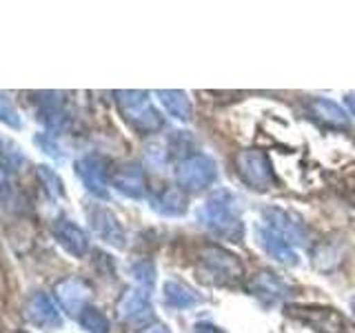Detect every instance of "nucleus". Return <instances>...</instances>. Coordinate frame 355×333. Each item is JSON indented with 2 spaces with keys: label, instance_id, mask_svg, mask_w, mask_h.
Returning a JSON list of instances; mask_svg holds the SVG:
<instances>
[{
  "label": "nucleus",
  "instance_id": "nucleus-1",
  "mask_svg": "<svg viewBox=\"0 0 355 333\" xmlns=\"http://www.w3.org/2000/svg\"><path fill=\"white\" fill-rule=\"evenodd\" d=\"M196 218L200 227H205L222 240L242 242L244 238L242 200L229 189H216L198 209Z\"/></svg>",
  "mask_w": 355,
  "mask_h": 333
},
{
  "label": "nucleus",
  "instance_id": "nucleus-2",
  "mask_svg": "<svg viewBox=\"0 0 355 333\" xmlns=\"http://www.w3.org/2000/svg\"><path fill=\"white\" fill-rule=\"evenodd\" d=\"M198 271L202 275V280L218 287L236 284L244 278V266L238 255L227 251L225 247H218V244H205L200 249Z\"/></svg>",
  "mask_w": 355,
  "mask_h": 333
},
{
  "label": "nucleus",
  "instance_id": "nucleus-3",
  "mask_svg": "<svg viewBox=\"0 0 355 333\" xmlns=\"http://www.w3.org/2000/svg\"><path fill=\"white\" fill-rule=\"evenodd\" d=\"M116 103L122 118L138 133H155L164 127V118L147 92H116Z\"/></svg>",
  "mask_w": 355,
  "mask_h": 333
},
{
  "label": "nucleus",
  "instance_id": "nucleus-4",
  "mask_svg": "<svg viewBox=\"0 0 355 333\" xmlns=\"http://www.w3.org/2000/svg\"><path fill=\"white\" fill-rule=\"evenodd\" d=\"M218 180V164L207 153H193L182 158L175 169V182L182 191H205Z\"/></svg>",
  "mask_w": 355,
  "mask_h": 333
},
{
  "label": "nucleus",
  "instance_id": "nucleus-5",
  "mask_svg": "<svg viewBox=\"0 0 355 333\" xmlns=\"http://www.w3.org/2000/svg\"><path fill=\"white\" fill-rule=\"evenodd\" d=\"M286 314L304 322L315 333H355V327L344 318L340 311L331 307H306V305H288Z\"/></svg>",
  "mask_w": 355,
  "mask_h": 333
},
{
  "label": "nucleus",
  "instance_id": "nucleus-6",
  "mask_svg": "<svg viewBox=\"0 0 355 333\" xmlns=\"http://www.w3.org/2000/svg\"><path fill=\"white\" fill-rule=\"evenodd\" d=\"M116 316L122 325H129L133 329H147L153 322V305L151 291L138 284L129 287L116 302Z\"/></svg>",
  "mask_w": 355,
  "mask_h": 333
},
{
  "label": "nucleus",
  "instance_id": "nucleus-7",
  "mask_svg": "<svg viewBox=\"0 0 355 333\" xmlns=\"http://www.w3.org/2000/svg\"><path fill=\"white\" fill-rule=\"evenodd\" d=\"M236 169L244 185L255 191H266L275 185V173L269 155L260 149H242L236 155Z\"/></svg>",
  "mask_w": 355,
  "mask_h": 333
},
{
  "label": "nucleus",
  "instance_id": "nucleus-8",
  "mask_svg": "<svg viewBox=\"0 0 355 333\" xmlns=\"http://www.w3.org/2000/svg\"><path fill=\"white\" fill-rule=\"evenodd\" d=\"M76 176L96 198H109V160L100 153H85L76 160Z\"/></svg>",
  "mask_w": 355,
  "mask_h": 333
},
{
  "label": "nucleus",
  "instance_id": "nucleus-9",
  "mask_svg": "<svg viewBox=\"0 0 355 333\" xmlns=\"http://www.w3.org/2000/svg\"><path fill=\"white\" fill-rule=\"evenodd\" d=\"M22 316H25L29 325L44 329V331H53L62 327V311H60L58 300L42 291L31 293L27 298L25 307H22Z\"/></svg>",
  "mask_w": 355,
  "mask_h": 333
},
{
  "label": "nucleus",
  "instance_id": "nucleus-10",
  "mask_svg": "<svg viewBox=\"0 0 355 333\" xmlns=\"http://www.w3.org/2000/svg\"><path fill=\"white\" fill-rule=\"evenodd\" d=\"M262 222L266 229H271L280 238H284L288 244H293V247L306 242L309 229L295 214H291V211H284L277 207H266V209H262Z\"/></svg>",
  "mask_w": 355,
  "mask_h": 333
},
{
  "label": "nucleus",
  "instance_id": "nucleus-11",
  "mask_svg": "<svg viewBox=\"0 0 355 333\" xmlns=\"http://www.w3.org/2000/svg\"><path fill=\"white\" fill-rule=\"evenodd\" d=\"M87 218H89V227L96 233V236L111 244V247L122 249L127 244V233L118 222V218L111 214V211L103 205H92L87 209Z\"/></svg>",
  "mask_w": 355,
  "mask_h": 333
},
{
  "label": "nucleus",
  "instance_id": "nucleus-12",
  "mask_svg": "<svg viewBox=\"0 0 355 333\" xmlns=\"http://www.w3.org/2000/svg\"><path fill=\"white\" fill-rule=\"evenodd\" d=\"M51 231L60 247L69 255H73V258H85L89 253V236L71 218H67V216L55 218L51 225Z\"/></svg>",
  "mask_w": 355,
  "mask_h": 333
},
{
  "label": "nucleus",
  "instance_id": "nucleus-13",
  "mask_svg": "<svg viewBox=\"0 0 355 333\" xmlns=\"http://www.w3.org/2000/svg\"><path fill=\"white\" fill-rule=\"evenodd\" d=\"M55 293V300H58V305L67 311L69 316L78 318L83 314V311L89 307V298H92V289L85 280L80 278H64L53 289Z\"/></svg>",
  "mask_w": 355,
  "mask_h": 333
},
{
  "label": "nucleus",
  "instance_id": "nucleus-14",
  "mask_svg": "<svg viewBox=\"0 0 355 333\" xmlns=\"http://www.w3.org/2000/svg\"><path fill=\"white\" fill-rule=\"evenodd\" d=\"M247 291L253 298H258L262 305L273 307L288 298V284L273 271H260L249 280Z\"/></svg>",
  "mask_w": 355,
  "mask_h": 333
},
{
  "label": "nucleus",
  "instance_id": "nucleus-15",
  "mask_svg": "<svg viewBox=\"0 0 355 333\" xmlns=\"http://www.w3.org/2000/svg\"><path fill=\"white\" fill-rule=\"evenodd\" d=\"M109 185L125 198H131V200L147 198V178H144V171L140 164L120 166V169L111 173Z\"/></svg>",
  "mask_w": 355,
  "mask_h": 333
},
{
  "label": "nucleus",
  "instance_id": "nucleus-16",
  "mask_svg": "<svg viewBox=\"0 0 355 333\" xmlns=\"http://www.w3.org/2000/svg\"><path fill=\"white\" fill-rule=\"evenodd\" d=\"M38 118L44 127L49 129V133H60L69 118L64 111V98L60 92H42L38 94Z\"/></svg>",
  "mask_w": 355,
  "mask_h": 333
},
{
  "label": "nucleus",
  "instance_id": "nucleus-17",
  "mask_svg": "<svg viewBox=\"0 0 355 333\" xmlns=\"http://www.w3.org/2000/svg\"><path fill=\"white\" fill-rule=\"evenodd\" d=\"M149 203L151 209L155 214H160L164 218H178V216H184L187 214V196L180 187H171V185H164L160 191L149 194Z\"/></svg>",
  "mask_w": 355,
  "mask_h": 333
},
{
  "label": "nucleus",
  "instance_id": "nucleus-18",
  "mask_svg": "<svg viewBox=\"0 0 355 333\" xmlns=\"http://www.w3.org/2000/svg\"><path fill=\"white\" fill-rule=\"evenodd\" d=\"M258 242H260V247L266 251V255H271V258L277 262L288 264V266H295L300 262V255H297L293 244H288L284 238H280L271 229H266L264 225L258 227Z\"/></svg>",
  "mask_w": 355,
  "mask_h": 333
},
{
  "label": "nucleus",
  "instance_id": "nucleus-19",
  "mask_svg": "<svg viewBox=\"0 0 355 333\" xmlns=\"http://www.w3.org/2000/svg\"><path fill=\"white\" fill-rule=\"evenodd\" d=\"M344 255H347V247L340 238H329L318 242L313 251H311V262L318 271H333L342 264Z\"/></svg>",
  "mask_w": 355,
  "mask_h": 333
},
{
  "label": "nucleus",
  "instance_id": "nucleus-20",
  "mask_svg": "<svg viewBox=\"0 0 355 333\" xmlns=\"http://www.w3.org/2000/svg\"><path fill=\"white\" fill-rule=\"evenodd\" d=\"M162 300L166 307L171 309H193L202 302V296H200L191 284H187L182 280H166L162 284Z\"/></svg>",
  "mask_w": 355,
  "mask_h": 333
},
{
  "label": "nucleus",
  "instance_id": "nucleus-21",
  "mask_svg": "<svg viewBox=\"0 0 355 333\" xmlns=\"http://www.w3.org/2000/svg\"><path fill=\"white\" fill-rule=\"evenodd\" d=\"M309 109L318 122H322L324 127L333 129H349V116L338 103H333L329 98H313L309 103Z\"/></svg>",
  "mask_w": 355,
  "mask_h": 333
},
{
  "label": "nucleus",
  "instance_id": "nucleus-22",
  "mask_svg": "<svg viewBox=\"0 0 355 333\" xmlns=\"http://www.w3.org/2000/svg\"><path fill=\"white\" fill-rule=\"evenodd\" d=\"M158 96L160 105L164 107V111L169 114L171 118L180 120V122H189L193 116V107H191V100L184 92H175V89H166V92H155Z\"/></svg>",
  "mask_w": 355,
  "mask_h": 333
},
{
  "label": "nucleus",
  "instance_id": "nucleus-23",
  "mask_svg": "<svg viewBox=\"0 0 355 333\" xmlns=\"http://www.w3.org/2000/svg\"><path fill=\"white\" fill-rule=\"evenodd\" d=\"M36 178H38V182L42 185L44 194H47L51 200H58V198L64 196V187H62L60 176L55 173L53 169H49L47 164H38L36 166Z\"/></svg>",
  "mask_w": 355,
  "mask_h": 333
},
{
  "label": "nucleus",
  "instance_id": "nucleus-24",
  "mask_svg": "<svg viewBox=\"0 0 355 333\" xmlns=\"http://www.w3.org/2000/svg\"><path fill=\"white\" fill-rule=\"evenodd\" d=\"M78 325L89 333H109V318L100 309L89 305L80 316H78Z\"/></svg>",
  "mask_w": 355,
  "mask_h": 333
},
{
  "label": "nucleus",
  "instance_id": "nucleus-25",
  "mask_svg": "<svg viewBox=\"0 0 355 333\" xmlns=\"http://www.w3.org/2000/svg\"><path fill=\"white\" fill-rule=\"evenodd\" d=\"M193 136L189 131H173L169 136V144H166V151H171L175 155H184V158H189V155H193Z\"/></svg>",
  "mask_w": 355,
  "mask_h": 333
},
{
  "label": "nucleus",
  "instance_id": "nucleus-26",
  "mask_svg": "<svg viewBox=\"0 0 355 333\" xmlns=\"http://www.w3.org/2000/svg\"><path fill=\"white\" fill-rule=\"evenodd\" d=\"M131 275H133V280H136L138 287L142 289H153V282H155V269H153V264L147 262V260H140L131 266Z\"/></svg>",
  "mask_w": 355,
  "mask_h": 333
},
{
  "label": "nucleus",
  "instance_id": "nucleus-27",
  "mask_svg": "<svg viewBox=\"0 0 355 333\" xmlns=\"http://www.w3.org/2000/svg\"><path fill=\"white\" fill-rule=\"evenodd\" d=\"M0 122H5L11 129H22V118L18 114V109L5 94H0Z\"/></svg>",
  "mask_w": 355,
  "mask_h": 333
},
{
  "label": "nucleus",
  "instance_id": "nucleus-28",
  "mask_svg": "<svg viewBox=\"0 0 355 333\" xmlns=\"http://www.w3.org/2000/svg\"><path fill=\"white\" fill-rule=\"evenodd\" d=\"M33 142L38 144V147L47 153V155H51L53 160H62L64 158V153H62V149H60V144L53 140V136L51 133H36L33 136Z\"/></svg>",
  "mask_w": 355,
  "mask_h": 333
},
{
  "label": "nucleus",
  "instance_id": "nucleus-29",
  "mask_svg": "<svg viewBox=\"0 0 355 333\" xmlns=\"http://www.w3.org/2000/svg\"><path fill=\"white\" fill-rule=\"evenodd\" d=\"M144 158H147L151 166H162L166 164V147H162V144H149Z\"/></svg>",
  "mask_w": 355,
  "mask_h": 333
},
{
  "label": "nucleus",
  "instance_id": "nucleus-30",
  "mask_svg": "<svg viewBox=\"0 0 355 333\" xmlns=\"http://www.w3.org/2000/svg\"><path fill=\"white\" fill-rule=\"evenodd\" d=\"M193 333H225L220 327L216 325H209V322H200V325H196V331Z\"/></svg>",
  "mask_w": 355,
  "mask_h": 333
},
{
  "label": "nucleus",
  "instance_id": "nucleus-31",
  "mask_svg": "<svg viewBox=\"0 0 355 333\" xmlns=\"http://www.w3.org/2000/svg\"><path fill=\"white\" fill-rule=\"evenodd\" d=\"M9 191V178H7V169L0 166V198H5V194Z\"/></svg>",
  "mask_w": 355,
  "mask_h": 333
},
{
  "label": "nucleus",
  "instance_id": "nucleus-32",
  "mask_svg": "<svg viewBox=\"0 0 355 333\" xmlns=\"http://www.w3.org/2000/svg\"><path fill=\"white\" fill-rule=\"evenodd\" d=\"M16 147H9V144L3 140V138H0V162H5L7 164V158H9V155H11V151H14Z\"/></svg>",
  "mask_w": 355,
  "mask_h": 333
},
{
  "label": "nucleus",
  "instance_id": "nucleus-33",
  "mask_svg": "<svg viewBox=\"0 0 355 333\" xmlns=\"http://www.w3.org/2000/svg\"><path fill=\"white\" fill-rule=\"evenodd\" d=\"M344 105H347V109L351 111V116H355V92L344 96Z\"/></svg>",
  "mask_w": 355,
  "mask_h": 333
},
{
  "label": "nucleus",
  "instance_id": "nucleus-34",
  "mask_svg": "<svg viewBox=\"0 0 355 333\" xmlns=\"http://www.w3.org/2000/svg\"><path fill=\"white\" fill-rule=\"evenodd\" d=\"M142 333H171L169 329H166L164 325H151V327H147Z\"/></svg>",
  "mask_w": 355,
  "mask_h": 333
},
{
  "label": "nucleus",
  "instance_id": "nucleus-35",
  "mask_svg": "<svg viewBox=\"0 0 355 333\" xmlns=\"http://www.w3.org/2000/svg\"><path fill=\"white\" fill-rule=\"evenodd\" d=\"M351 203H353V207H355V191L351 194Z\"/></svg>",
  "mask_w": 355,
  "mask_h": 333
},
{
  "label": "nucleus",
  "instance_id": "nucleus-36",
  "mask_svg": "<svg viewBox=\"0 0 355 333\" xmlns=\"http://www.w3.org/2000/svg\"><path fill=\"white\" fill-rule=\"evenodd\" d=\"M353 311H355V302H353Z\"/></svg>",
  "mask_w": 355,
  "mask_h": 333
},
{
  "label": "nucleus",
  "instance_id": "nucleus-37",
  "mask_svg": "<svg viewBox=\"0 0 355 333\" xmlns=\"http://www.w3.org/2000/svg\"><path fill=\"white\" fill-rule=\"evenodd\" d=\"M20 333H22V331H20Z\"/></svg>",
  "mask_w": 355,
  "mask_h": 333
}]
</instances>
